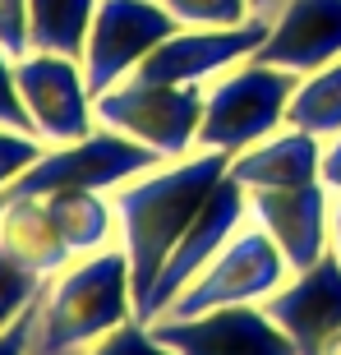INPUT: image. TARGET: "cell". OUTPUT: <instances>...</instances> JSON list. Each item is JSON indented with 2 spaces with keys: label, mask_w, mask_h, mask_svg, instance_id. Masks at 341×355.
<instances>
[{
  "label": "cell",
  "mask_w": 341,
  "mask_h": 355,
  "mask_svg": "<svg viewBox=\"0 0 341 355\" xmlns=\"http://www.w3.org/2000/svg\"><path fill=\"white\" fill-rule=\"evenodd\" d=\"M226 171H231L226 153L194 148L189 157L157 162L152 171L111 189L116 222H120V250L130 259V277H134V318L157 286L175 240L184 236V226L212 198V189L226 180Z\"/></svg>",
  "instance_id": "1"
},
{
  "label": "cell",
  "mask_w": 341,
  "mask_h": 355,
  "mask_svg": "<svg viewBox=\"0 0 341 355\" xmlns=\"http://www.w3.org/2000/svg\"><path fill=\"white\" fill-rule=\"evenodd\" d=\"M134 318V277L120 245L83 254L46 282L28 355H83Z\"/></svg>",
  "instance_id": "2"
},
{
  "label": "cell",
  "mask_w": 341,
  "mask_h": 355,
  "mask_svg": "<svg viewBox=\"0 0 341 355\" xmlns=\"http://www.w3.org/2000/svg\"><path fill=\"white\" fill-rule=\"evenodd\" d=\"M300 88V74L263 60H240L236 69L203 83V125H198V148L240 157L245 148L263 144L268 134L286 130L290 97Z\"/></svg>",
  "instance_id": "3"
},
{
  "label": "cell",
  "mask_w": 341,
  "mask_h": 355,
  "mask_svg": "<svg viewBox=\"0 0 341 355\" xmlns=\"http://www.w3.org/2000/svg\"><path fill=\"white\" fill-rule=\"evenodd\" d=\"M102 130H116L134 144L152 148L161 162L189 157L203 125V83H143L125 79L92 102Z\"/></svg>",
  "instance_id": "4"
},
{
  "label": "cell",
  "mask_w": 341,
  "mask_h": 355,
  "mask_svg": "<svg viewBox=\"0 0 341 355\" xmlns=\"http://www.w3.org/2000/svg\"><path fill=\"white\" fill-rule=\"evenodd\" d=\"M157 162L161 157L152 148H143V144H134V139H125V134L97 125L79 144L46 148L10 189H0V208H5V203H19V198H51V194H65V189L111 194V189H120L125 180L152 171Z\"/></svg>",
  "instance_id": "5"
},
{
  "label": "cell",
  "mask_w": 341,
  "mask_h": 355,
  "mask_svg": "<svg viewBox=\"0 0 341 355\" xmlns=\"http://www.w3.org/2000/svg\"><path fill=\"white\" fill-rule=\"evenodd\" d=\"M286 277H290L286 254L277 250L272 236L250 217L236 231V240L170 300V309L161 318H194V314H208V309H226V304H263Z\"/></svg>",
  "instance_id": "6"
},
{
  "label": "cell",
  "mask_w": 341,
  "mask_h": 355,
  "mask_svg": "<svg viewBox=\"0 0 341 355\" xmlns=\"http://www.w3.org/2000/svg\"><path fill=\"white\" fill-rule=\"evenodd\" d=\"M175 28L180 24L166 14L161 0H102L88 28V46H83V74H88L92 102L116 83L134 79L148 51H157Z\"/></svg>",
  "instance_id": "7"
},
{
  "label": "cell",
  "mask_w": 341,
  "mask_h": 355,
  "mask_svg": "<svg viewBox=\"0 0 341 355\" xmlns=\"http://www.w3.org/2000/svg\"><path fill=\"white\" fill-rule=\"evenodd\" d=\"M14 79H19V97L33 120V134L46 148L79 144L97 130L83 60L55 51H28L14 60Z\"/></svg>",
  "instance_id": "8"
},
{
  "label": "cell",
  "mask_w": 341,
  "mask_h": 355,
  "mask_svg": "<svg viewBox=\"0 0 341 355\" xmlns=\"http://www.w3.org/2000/svg\"><path fill=\"white\" fill-rule=\"evenodd\" d=\"M250 222V189L240 180H231V171H226V180L212 189V198L198 208V217L189 226H184V236L175 240V250H170L166 268H161L157 286H152V295H148V304L139 309V323H152V318H161L170 309V300L180 295L189 282H194L203 268L217 259V254L236 240V231Z\"/></svg>",
  "instance_id": "9"
},
{
  "label": "cell",
  "mask_w": 341,
  "mask_h": 355,
  "mask_svg": "<svg viewBox=\"0 0 341 355\" xmlns=\"http://www.w3.org/2000/svg\"><path fill=\"white\" fill-rule=\"evenodd\" d=\"M148 328L175 355H300V346L263 304H226L194 318H152Z\"/></svg>",
  "instance_id": "10"
},
{
  "label": "cell",
  "mask_w": 341,
  "mask_h": 355,
  "mask_svg": "<svg viewBox=\"0 0 341 355\" xmlns=\"http://www.w3.org/2000/svg\"><path fill=\"white\" fill-rule=\"evenodd\" d=\"M272 19L259 14L250 24L236 28H175L157 51H148V60L134 69V79L143 83H212L217 74L236 69L240 60H250L263 46Z\"/></svg>",
  "instance_id": "11"
},
{
  "label": "cell",
  "mask_w": 341,
  "mask_h": 355,
  "mask_svg": "<svg viewBox=\"0 0 341 355\" xmlns=\"http://www.w3.org/2000/svg\"><path fill=\"white\" fill-rule=\"evenodd\" d=\"M250 217L286 254L290 272L314 268L332 250V194L323 180L295 189H250Z\"/></svg>",
  "instance_id": "12"
},
{
  "label": "cell",
  "mask_w": 341,
  "mask_h": 355,
  "mask_svg": "<svg viewBox=\"0 0 341 355\" xmlns=\"http://www.w3.org/2000/svg\"><path fill=\"white\" fill-rule=\"evenodd\" d=\"M268 19L272 28L254 60L290 69L300 79L341 60V0H281Z\"/></svg>",
  "instance_id": "13"
},
{
  "label": "cell",
  "mask_w": 341,
  "mask_h": 355,
  "mask_svg": "<svg viewBox=\"0 0 341 355\" xmlns=\"http://www.w3.org/2000/svg\"><path fill=\"white\" fill-rule=\"evenodd\" d=\"M263 309L281 323V332L300 346V355H318V346L332 332H341V259L328 250L314 268L290 272L263 300Z\"/></svg>",
  "instance_id": "14"
},
{
  "label": "cell",
  "mask_w": 341,
  "mask_h": 355,
  "mask_svg": "<svg viewBox=\"0 0 341 355\" xmlns=\"http://www.w3.org/2000/svg\"><path fill=\"white\" fill-rule=\"evenodd\" d=\"M318 166H323V139L286 125L231 157V180H240L245 189H295V184H314Z\"/></svg>",
  "instance_id": "15"
},
{
  "label": "cell",
  "mask_w": 341,
  "mask_h": 355,
  "mask_svg": "<svg viewBox=\"0 0 341 355\" xmlns=\"http://www.w3.org/2000/svg\"><path fill=\"white\" fill-rule=\"evenodd\" d=\"M0 250L42 277H55L65 263H74L69 245L60 240L51 212H46V198H19L0 208Z\"/></svg>",
  "instance_id": "16"
},
{
  "label": "cell",
  "mask_w": 341,
  "mask_h": 355,
  "mask_svg": "<svg viewBox=\"0 0 341 355\" xmlns=\"http://www.w3.org/2000/svg\"><path fill=\"white\" fill-rule=\"evenodd\" d=\"M46 212H51L55 231H60V240L69 245L74 259L120 245V222H116L111 194H97V189H65V194L46 198Z\"/></svg>",
  "instance_id": "17"
},
{
  "label": "cell",
  "mask_w": 341,
  "mask_h": 355,
  "mask_svg": "<svg viewBox=\"0 0 341 355\" xmlns=\"http://www.w3.org/2000/svg\"><path fill=\"white\" fill-rule=\"evenodd\" d=\"M102 0H33L28 5V42L33 51H55L83 60L88 28Z\"/></svg>",
  "instance_id": "18"
},
{
  "label": "cell",
  "mask_w": 341,
  "mask_h": 355,
  "mask_svg": "<svg viewBox=\"0 0 341 355\" xmlns=\"http://www.w3.org/2000/svg\"><path fill=\"white\" fill-rule=\"evenodd\" d=\"M286 125L295 130H309L318 139H332L341 134V60L304 74L295 97H290V111H286Z\"/></svg>",
  "instance_id": "19"
},
{
  "label": "cell",
  "mask_w": 341,
  "mask_h": 355,
  "mask_svg": "<svg viewBox=\"0 0 341 355\" xmlns=\"http://www.w3.org/2000/svg\"><path fill=\"white\" fill-rule=\"evenodd\" d=\"M46 282H51V277L33 272L28 263H19L14 254L0 250V332L14 328V323H19V318H24L28 309L42 300Z\"/></svg>",
  "instance_id": "20"
},
{
  "label": "cell",
  "mask_w": 341,
  "mask_h": 355,
  "mask_svg": "<svg viewBox=\"0 0 341 355\" xmlns=\"http://www.w3.org/2000/svg\"><path fill=\"white\" fill-rule=\"evenodd\" d=\"M180 28H236L259 19L254 0H161Z\"/></svg>",
  "instance_id": "21"
},
{
  "label": "cell",
  "mask_w": 341,
  "mask_h": 355,
  "mask_svg": "<svg viewBox=\"0 0 341 355\" xmlns=\"http://www.w3.org/2000/svg\"><path fill=\"white\" fill-rule=\"evenodd\" d=\"M42 153H46V144H42L37 134L0 125V189H10V184L19 180V175H24Z\"/></svg>",
  "instance_id": "22"
},
{
  "label": "cell",
  "mask_w": 341,
  "mask_h": 355,
  "mask_svg": "<svg viewBox=\"0 0 341 355\" xmlns=\"http://www.w3.org/2000/svg\"><path fill=\"white\" fill-rule=\"evenodd\" d=\"M83 355H175L170 346H161L157 337H152V328H143L139 318H130L125 328L106 332L97 346H88Z\"/></svg>",
  "instance_id": "23"
},
{
  "label": "cell",
  "mask_w": 341,
  "mask_h": 355,
  "mask_svg": "<svg viewBox=\"0 0 341 355\" xmlns=\"http://www.w3.org/2000/svg\"><path fill=\"white\" fill-rule=\"evenodd\" d=\"M0 125L33 134V120H28L24 97H19V79H14V55L5 46H0Z\"/></svg>",
  "instance_id": "24"
},
{
  "label": "cell",
  "mask_w": 341,
  "mask_h": 355,
  "mask_svg": "<svg viewBox=\"0 0 341 355\" xmlns=\"http://www.w3.org/2000/svg\"><path fill=\"white\" fill-rule=\"evenodd\" d=\"M28 5L33 0H0V46L14 60L33 51V42H28Z\"/></svg>",
  "instance_id": "25"
},
{
  "label": "cell",
  "mask_w": 341,
  "mask_h": 355,
  "mask_svg": "<svg viewBox=\"0 0 341 355\" xmlns=\"http://www.w3.org/2000/svg\"><path fill=\"white\" fill-rule=\"evenodd\" d=\"M318 180H323V189H328L332 198L341 194V134L323 139V166H318Z\"/></svg>",
  "instance_id": "26"
},
{
  "label": "cell",
  "mask_w": 341,
  "mask_h": 355,
  "mask_svg": "<svg viewBox=\"0 0 341 355\" xmlns=\"http://www.w3.org/2000/svg\"><path fill=\"white\" fill-rule=\"evenodd\" d=\"M33 323H37V304L28 309L14 328L0 332V355H28V342H33Z\"/></svg>",
  "instance_id": "27"
},
{
  "label": "cell",
  "mask_w": 341,
  "mask_h": 355,
  "mask_svg": "<svg viewBox=\"0 0 341 355\" xmlns=\"http://www.w3.org/2000/svg\"><path fill=\"white\" fill-rule=\"evenodd\" d=\"M332 254L341 259V194L332 198Z\"/></svg>",
  "instance_id": "28"
},
{
  "label": "cell",
  "mask_w": 341,
  "mask_h": 355,
  "mask_svg": "<svg viewBox=\"0 0 341 355\" xmlns=\"http://www.w3.org/2000/svg\"><path fill=\"white\" fill-rule=\"evenodd\" d=\"M318 355H341V332H332V337H328V342H323V346H318Z\"/></svg>",
  "instance_id": "29"
},
{
  "label": "cell",
  "mask_w": 341,
  "mask_h": 355,
  "mask_svg": "<svg viewBox=\"0 0 341 355\" xmlns=\"http://www.w3.org/2000/svg\"><path fill=\"white\" fill-rule=\"evenodd\" d=\"M277 5H281V0H254V14H272Z\"/></svg>",
  "instance_id": "30"
}]
</instances>
